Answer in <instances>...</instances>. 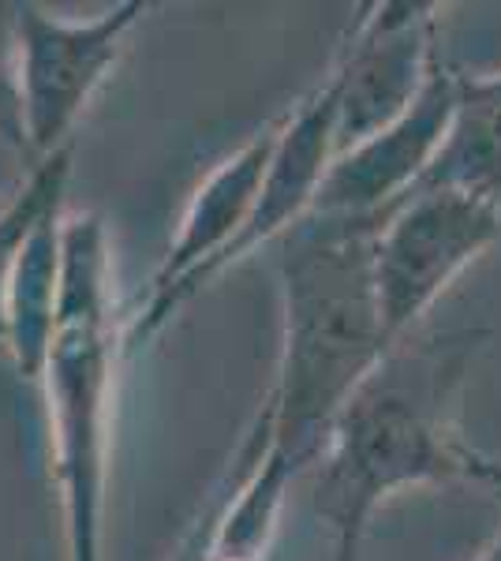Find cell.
Returning <instances> with one entry per match:
<instances>
[{
    "label": "cell",
    "instance_id": "9a60e30c",
    "mask_svg": "<svg viewBox=\"0 0 501 561\" xmlns=\"http://www.w3.org/2000/svg\"><path fill=\"white\" fill-rule=\"evenodd\" d=\"M476 561H501V528H498V536L479 550V558H476Z\"/></svg>",
    "mask_w": 501,
    "mask_h": 561
},
{
    "label": "cell",
    "instance_id": "8992f818",
    "mask_svg": "<svg viewBox=\"0 0 501 561\" xmlns=\"http://www.w3.org/2000/svg\"><path fill=\"white\" fill-rule=\"evenodd\" d=\"M281 121L254 131L243 147L217 161L191 192L184 214L177 221L166 259H161L147 304L124 322V352L150 345L166 325L177 319L180 307L195 300L203 288L214 285V270L225 251L248 229L262 180H266L273 147H277Z\"/></svg>",
    "mask_w": 501,
    "mask_h": 561
},
{
    "label": "cell",
    "instance_id": "277c9868",
    "mask_svg": "<svg viewBox=\"0 0 501 561\" xmlns=\"http://www.w3.org/2000/svg\"><path fill=\"white\" fill-rule=\"evenodd\" d=\"M498 240V206L457 187L419 184L382 217L375 232V293L389 352L405 345L419 319Z\"/></svg>",
    "mask_w": 501,
    "mask_h": 561
},
{
    "label": "cell",
    "instance_id": "7c38bea8",
    "mask_svg": "<svg viewBox=\"0 0 501 561\" xmlns=\"http://www.w3.org/2000/svg\"><path fill=\"white\" fill-rule=\"evenodd\" d=\"M68 176H71V147H64L49 158L34 161L26 184L0 206V348H4V293L12 280L15 259H20L26 237L34 225L57 203H68Z\"/></svg>",
    "mask_w": 501,
    "mask_h": 561
},
{
    "label": "cell",
    "instance_id": "5bb4252c",
    "mask_svg": "<svg viewBox=\"0 0 501 561\" xmlns=\"http://www.w3.org/2000/svg\"><path fill=\"white\" fill-rule=\"evenodd\" d=\"M0 139L15 150H26L20 76H15V4H4V0H0Z\"/></svg>",
    "mask_w": 501,
    "mask_h": 561
},
{
    "label": "cell",
    "instance_id": "5b68a950",
    "mask_svg": "<svg viewBox=\"0 0 501 561\" xmlns=\"http://www.w3.org/2000/svg\"><path fill=\"white\" fill-rule=\"evenodd\" d=\"M147 12V0H124L90 20H68L38 4H15L23 142L34 158L42 161L71 147V131L113 76L127 38Z\"/></svg>",
    "mask_w": 501,
    "mask_h": 561
},
{
    "label": "cell",
    "instance_id": "4fadbf2b",
    "mask_svg": "<svg viewBox=\"0 0 501 561\" xmlns=\"http://www.w3.org/2000/svg\"><path fill=\"white\" fill-rule=\"evenodd\" d=\"M266 438H270V412H266V404H262V409L254 412L251 427L243 431V438H240V446H236V454L229 457V465L221 468V476H217L214 486L206 491L203 505H198V513L191 517V524L184 528V536H180L169 561H214V536H217L221 510H225V502H229V494L236 491V483H240V476L248 472V465L259 457V449L266 446Z\"/></svg>",
    "mask_w": 501,
    "mask_h": 561
},
{
    "label": "cell",
    "instance_id": "30bf717a",
    "mask_svg": "<svg viewBox=\"0 0 501 561\" xmlns=\"http://www.w3.org/2000/svg\"><path fill=\"white\" fill-rule=\"evenodd\" d=\"M423 184L457 187L501 210V71H457L449 139Z\"/></svg>",
    "mask_w": 501,
    "mask_h": 561
},
{
    "label": "cell",
    "instance_id": "3957f363",
    "mask_svg": "<svg viewBox=\"0 0 501 561\" xmlns=\"http://www.w3.org/2000/svg\"><path fill=\"white\" fill-rule=\"evenodd\" d=\"M124 356L105 221L98 214H68L60 325L38 382L49 415L64 561H105L109 442Z\"/></svg>",
    "mask_w": 501,
    "mask_h": 561
},
{
    "label": "cell",
    "instance_id": "9c48e42d",
    "mask_svg": "<svg viewBox=\"0 0 501 561\" xmlns=\"http://www.w3.org/2000/svg\"><path fill=\"white\" fill-rule=\"evenodd\" d=\"M64 217H68V203H57L34 225L4 293V352L26 382H42L60 325Z\"/></svg>",
    "mask_w": 501,
    "mask_h": 561
},
{
    "label": "cell",
    "instance_id": "8fae6325",
    "mask_svg": "<svg viewBox=\"0 0 501 561\" xmlns=\"http://www.w3.org/2000/svg\"><path fill=\"white\" fill-rule=\"evenodd\" d=\"M296 479L299 476L285 465V457L273 449L270 434L225 502L214 536V561H266Z\"/></svg>",
    "mask_w": 501,
    "mask_h": 561
},
{
    "label": "cell",
    "instance_id": "6da1fadb",
    "mask_svg": "<svg viewBox=\"0 0 501 561\" xmlns=\"http://www.w3.org/2000/svg\"><path fill=\"white\" fill-rule=\"evenodd\" d=\"M476 337L397 345L382 359L315 460V513L333 531V561H363L378 510L412 486L487 483L501 494V460L464 446L453 412Z\"/></svg>",
    "mask_w": 501,
    "mask_h": 561
},
{
    "label": "cell",
    "instance_id": "ba28073f",
    "mask_svg": "<svg viewBox=\"0 0 501 561\" xmlns=\"http://www.w3.org/2000/svg\"><path fill=\"white\" fill-rule=\"evenodd\" d=\"M453 113H457V71L442 60L423 94L394 124L337 153L318 192L315 214L382 221L434 169L449 139Z\"/></svg>",
    "mask_w": 501,
    "mask_h": 561
},
{
    "label": "cell",
    "instance_id": "52a82bcc",
    "mask_svg": "<svg viewBox=\"0 0 501 561\" xmlns=\"http://www.w3.org/2000/svg\"><path fill=\"white\" fill-rule=\"evenodd\" d=\"M439 23L442 4L431 0L360 8L330 65L337 79V153L394 124L423 94L442 65Z\"/></svg>",
    "mask_w": 501,
    "mask_h": 561
},
{
    "label": "cell",
    "instance_id": "7a4b0ae2",
    "mask_svg": "<svg viewBox=\"0 0 501 561\" xmlns=\"http://www.w3.org/2000/svg\"><path fill=\"white\" fill-rule=\"evenodd\" d=\"M378 221L311 214L277 240L281 359L270 393L273 449L315 468L337 415L389 356L375 293Z\"/></svg>",
    "mask_w": 501,
    "mask_h": 561
}]
</instances>
